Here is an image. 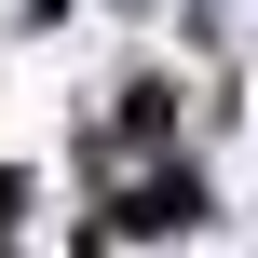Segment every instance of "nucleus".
Masks as SVG:
<instances>
[{
    "label": "nucleus",
    "instance_id": "f257e3e1",
    "mask_svg": "<svg viewBox=\"0 0 258 258\" xmlns=\"http://www.w3.org/2000/svg\"><path fill=\"white\" fill-rule=\"evenodd\" d=\"M190 204H204V190H190V177H150V190H136V204H122V231H190Z\"/></svg>",
    "mask_w": 258,
    "mask_h": 258
}]
</instances>
